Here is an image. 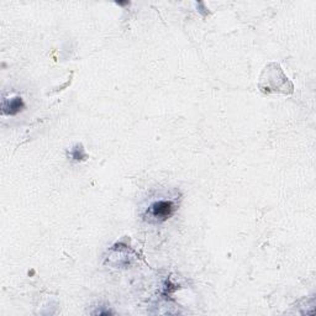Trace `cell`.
<instances>
[{
    "instance_id": "7a4b0ae2",
    "label": "cell",
    "mask_w": 316,
    "mask_h": 316,
    "mask_svg": "<svg viewBox=\"0 0 316 316\" xmlns=\"http://www.w3.org/2000/svg\"><path fill=\"white\" fill-rule=\"evenodd\" d=\"M24 102L21 98L15 97L12 99H4L2 102V112L7 115H15L24 109Z\"/></svg>"
},
{
    "instance_id": "6da1fadb",
    "label": "cell",
    "mask_w": 316,
    "mask_h": 316,
    "mask_svg": "<svg viewBox=\"0 0 316 316\" xmlns=\"http://www.w3.org/2000/svg\"><path fill=\"white\" fill-rule=\"evenodd\" d=\"M176 209V204L172 200H158L148 207L145 217L148 222L161 223L168 220L174 214Z\"/></svg>"
},
{
    "instance_id": "3957f363",
    "label": "cell",
    "mask_w": 316,
    "mask_h": 316,
    "mask_svg": "<svg viewBox=\"0 0 316 316\" xmlns=\"http://www.w3.org/2000/svg\"><path fill=\"white\" fill-rule=\"evenodd\" d=\"M71 156H72V158L76 159V161H79V159H84L87 157L86 153H84V150L82 148V146H76V147L73 148V151H72Z\"/></svg>"
}]
</instances>
